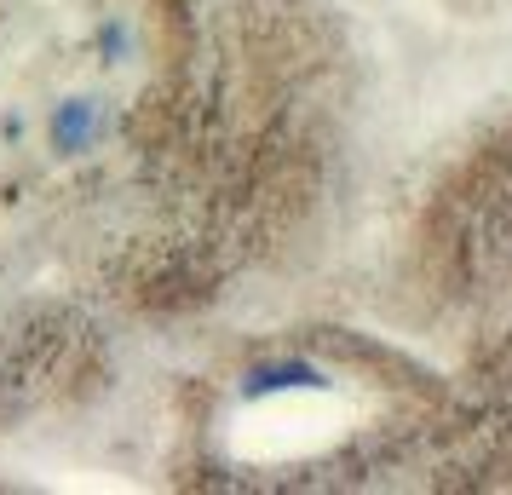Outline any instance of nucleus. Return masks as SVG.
Here are the masks:
<instances>
[{"instance_id":"f257e3e1","label":"nucleus","mask_w":512,"mask_h":495,"mask_svg":"<svg viewBox=\"0 0 512 495\" xmlns=\"http://www.w3.org/2000/svg\"><path fill=\"white\" fill-rule=\"evenodd\" d=\"M98 127H104V116H98L93 98H70V104L52 110V144L58 150H87L98 139Z\"/></svg>"}]
</instances>
